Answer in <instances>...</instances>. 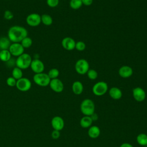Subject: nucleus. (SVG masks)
Returning a JSON list of instances; mask_svg holds the SVG:
<instances>
[{
  "label": "nucleus",
  "instance_id": "obj_1",
  "mask_svg": "<svg viewBox=\"0 0 147 147\" xmlns=\"http://www.w3.org/2000/svg\"><path fill=\"white\" fill-rule=\"evenodd\" d=\"M26 36H28L27 30L19 25L10 27L7 32V37L13 42H20Z\"/></svg>",
  "mask_w": 147,
  "mask_h": 147
},
{
  "label": "nucleus",
  "instance_id": "obj_2",
  "mask_svg": "<svg viewBox=\"0 0 147 147\" xmlns=\"http://www.w3.org/2000/svg\"><path fill=\"white\" fill-rule=\"evenodd\" d=\"M80 111L84 115L91 116L95 111V104L90 99H84L80 103Z\"/></svg>",
  "mask_w": 147,
  "mask_h": 147
},
{
  "label": "nucleus",
  "instance_id": "obj_3",
  "mask_svg": "<svg viewBox=\"0 0 147 147\" xmlns=\"http://www.w3.org/2000/svg\"><path fill=\"white\" fill-rule=\"evenodd\" d=\"M32 61V57L28 53H24L19 56L16 60V67L21 69H25L30 67L31 62Z\"/></svg>",
  "mask_w": 147,
  "mask_h": 147
},
{
  "label": "nucleus",
  "instance_id": "obj_4",
  "mask_svg": "<svg viewBox=\"0 0 147 147\" xmlns=\"http://www.w3.org/2000/svg\"><path fill=\"white\" fill-rule=\"evenodd\" d=\"M33 79L37 85L41 87H46L48 86L51 80L48 74L44 72L35 74Z\"/></svg>",
  "mask_w": 147,
  "mask_h": 147
},
{
  "label": "nucleus",
  "instance_id": "obj_5",
  "mask_svg": "<svg viewBox=\"0 0 147 147\" xmlns=\"http://www.w3.org/2000/svg\"><path fill=\"white\" fill-rule=\"evenodd\" d=\"M107 90L108 85L103 81H100L96 83L92 88L93 94L96 96L103 95L107 92Z\"/></svg>",
  "mask_w": 147,
  "mask_h": 147
},
{
  "label": "nucleus",
  "instance_id": "obj_6",
  "mask_svg": "<svg viewBox=\"0 0 147 147\" xmlns=\"http://www.w3.org/2000/svg\"><path fill=\"white\" fill-rule=\"evenodd\" d=\"M90 65L88 62L84 59H81L78 60L75 65V69L76 72L80 75H84L87 74L88 71L90 69Z\"/></svg>",
  "mask_w": 147,
  "mask_h": 147
},
{
  "label": "nucleus",
  "instance_id": "obj_7",
  "mask_svg": "<svg viewBox=\"0 0 147 147\" xmlns=\"http://www.w3.org/2000/svg\"><path fill=\"white\" fill-rule=\"evenodd\" d=\"M17 88L22 92H25L29 90L32 86L30 80L26 78H22L17 80L16 85Z\"/></svg>",
  "mask_w": 147,
  "mask_h": 147
},
{
  "label": "nucleus",
  "instance_id": "obj_8",
  "mask_svg": "<svg viewBox=\"0 0 147 147\" xmlns=\"http://www.w3.org/2000/svg\"><path fill=\"white\" fill-rule=\"evenodd\" d=\"M26 22L30 26H37L41 22V16L37 13H31L27 16Z\"/></svg>",
  "mask_w": 147,
  "mask_h": 147
},
{
  "label": "nucleus",
  "instance_id": "obj_9",
  "mask_svg": "<svg viewBox=\"0 0 147 147\" xmlns=\"http://www.w3.org/2000/svg\"><path fill=\"white\" fill-rule=\"evenodd\" d=\"M9 51L11 55L18 57L24 53V48L20 42H13L11 44Z\"/></svg>",
  "mask_w": 147,
  "mask_h": 147
},
{
  "label": "nucleus",
  "instance_id": "obj_10",
  "mask_svg": "<svg viewBox=\"0 0 147 147\" xmlns=\"http://www.w3.org/2000/svg\"><path fill=\"white\" fill-rule=\"evenodd\" d=\"M30 67L35 74L43 72L44 70V64L43 62L38 59L32 60Z\"/></svg>",
  "mask_w": 147,
  "mask_h": 147
},
{
  "label": "nucleus",
  "instance_id": "obj_11",
  "mask_svg": "<svg viewBox=\"0 0 147 147\" xmlns=\"http://www.w3.org/2000/svg\"><path fill=\"white\" fill-rule=\"evenodd\" d=\"M132 92L134 99L138 102L144 101L146 98L145 91L141 87H137L133 88Z\"/></svg>",
  "mask_w": 147,
  "mask_h": 147
},
{
  "label": "nucleus",
  "instance_id": "obj_12",
  "mask_svg": "<svg viewBox=\"0 0 147 147\" xmlns=\"http://www.w3.org/2000/svg\"><path fill=\"white\" fill-rule=\"evenodd\" d=\"M49 85L53 91L57 93L62 92L64 90V84L62 81L58 78L51 79Z\"/></svg>",
  "mask_w": 147,
  "mask_h": 147
},
{
  "label": "nucleus",
  "instance_id": "obj_13",
  "mask_svg": "<svg viewBox=\"0 0 147 147\" xmlns=\"http://www.w3.org/2000/svg\"><path fill=\"white\" fill-rule=\"evenodd\" d=\"M51 125L54 130L60 131L64 127V119L60 116H55L51 120Z\"/></svg>",
  "mask_w": 147,
  "mask_h": 147
},
{
  "label": "nucleus",
  "instance_id": "obj_14",
  "mask_svg": "<svg viewBox=\"0 0 147 147\" xmlns=\"http://www.w3.org/2000/svg\"><path fill=\"white\" fill-rule=\"evenodd\" d=\"M76 42L75 40L69 37L64 38L61 41V45L63 48L67 51H72L75 48Z\"/></svg>",
  "mask_w": 147,
  "mask_h": 147
},
{
  "label": "nucleus",
  "instance_id": "obj_15",
  "mask_svg": "<svg viewBox=\"0 0 147 147\" xmlns=\"http://www.w3.org/2000/svg\"><path fill=\"white\" fill-rule=\"evenodd\" d=\"M133 69L128 65H123L118 70L119 75L123 78H128L133 75Z\"/></svg>",
  "mask_w": 147,
  "mask_h": 147
},
{
  "label": "nucleus",
  "instance_id": "obj_16",
  "mask_svg": "<svg viewBox=\"0 0 147 147\" xmlns=\"http://www.w3.org/2000/svg\"><path fill=\"white\" fill-rule=\"evenodd\" d=\"M109 94L110 96L112 99L115 100H118L121 99L122 96V91L117 87H111L109 91Z\"/></svg>",
  "mask_w": 147,
  "mask_h": 147
},
{
  "label": "nucleus",
  "instance_id": "obj_17",
  "mask_svg": "<svg viewBox=\"0 0 147 147\" xmlns=\"http://www.w3.org/2000/svg\"><path fill=\"white\" fill-rule=\"evenodd\" d=\"M87 133L88 136L90 138L95 139L99 136L100 134V130L99 127L97 126H91L89 127Z\"/></svg>",
  "mask_w": 147,
  "mask_h": 147
},
{
  "label": "nucleus",
  "instance_id": "obj_18",
  "mask_svg": "<svg viewBox=\"0 0 147 147\" xmlns=\"http://www.w3.org/2000/svg\"><path fill=\"white\" fill-rule=\"evenodd\" d=\"M72 90L76 95H80L83 91V85L80 81H75L72 85Z\"/></svg>",
  "mask_w": 147,
  "mask_h": 147
},
{
  "label": "nucleus",
  "instance_id": "obj_19",
  "mask_svg": "<svg viewBox=\"0 0 147 147\" xmlns=\"http://www.w3.org/2000/svg\"><path fill=\"white\" fill-rule=\"evenodd\" d=\"M92 122L93 121L90 116L84 115L80 121V125L83 128H88L91 126Z\"/></svg>",
  "mask_w": 147,
  "mask_h": 147
},
{
  "label": "nucleus",
  "instance_id": "obj_20",
  "mask_svg": "<svg viewBox=\"0 0 147 147\" xmlns=\"http://www.w3.org/2000/svg\"><path fill=\"white\" fill-rule=\"evenodd\" d=\"M8 37H2L0 38V50L9 49L11 43Z\"/></svg>",
  "mask_w": 147,
  "mask_h": 147
},
{
  "label": "nucleus",
  "instance_id": "obj_21",
  "mask_svg": "<svg viewBox=\"0 0 147 147\" xmlns=\"http://www.w3.org/2000/svg\"><path fill=\"white\" fill-rule=\"evenodd\" d=\"M11 55L9 49L1 50L0 51V60L3 62H7L11 59Z\"/></svg>",
  "mask_w": 147,
  "mask_h": 147
},
{
  "label": "nucleus",
  "instance_id": "obj_22",
  "mask_svg": "<svg viewBox=\"0 0 147 147\" xmlns=\"http://www.w3.org/2000/svg\"><path fill=\"white\" fill-rule=\"evenodd\" d=\"M137 143L141 146H146L147 145V135L145 133L139 134L136 138Z\"/></svg>",
  "mask_w": 147,
  "mask_h": 147
},
{
  "label": "nucleus",
  "instance_id": "obj_23",
  "mask_svg": "<svg viewBox=\"0 0 147 147\" xmlns=\"http://www.w3.org/2000/svg\"><path fill=\"white\" fill-rule=\"evenodd\" d=\"M41 22L46 26H50L53 22V19L52 17L47 14H44L41 16Z\"/></svg>",
  "mask_w": 147,
  "mask_h": 147
},
{
  "label": "nucleus",
  "instance_id": "obj_24",
  "mask_svg": "<svg viewBox=\"0 0 147 147\" xmlns=\"http://www.w3.org/2000/svg\"><path fill=\"white\" fill-rule=\"evenodd\" d=\"M11 75H12V77H13L15 79L17 80L22 78L23 72L21 68L17 67H16L13 69Z\"/></svg>",
  "mask_w": 147,
  "mask_h": 147
},
{
  "label": "nucleus",
  "instance_id": "obj_25",
  "mask_svg": "<svg viewBox=\"0 0 147 147\" xmlns=\"http://www.w3.org/2000/svg\"><path fill=\"white\" fill-rule=\"evenodd\" d=\"M83 5L82 0H71L69 2V6L74 10L79 9Z\"/></svg>",
  "mask_w": 147,
  "mask_h": 147
},
{
  "label": "nucleus",
  "instance_id": "obj_26",
  "mask_svg": "<svg viewBox=\"0 0 147 147\" xmlns=\"http://www.w3.org/2000/svg\"><path fill=\"white\" fill-rule=\"evenodd\" d=\"M20 43L24 48H28L32 45L33 41L30 37L26 36L20 42Z\"/></svg>",
  "mask_w": 147,
  "mask_h": 147
},
{
  "label": "nucleus",
  "instance_id": "obj_27",
  "mask_svg": "<svg viewBox=\"0 0 147 147\" xmlns=\"http://www.w3.org/2000/svg\"><path fill=\"white\" fill-rule=\"evenodd\" d=\"M59 74V71L57 68H52L49 71L47 74L51 79H53L57 78Z\"/></svg>",
  "mask_w": 147,
  "mask_h": 147
},
{
  "label": "nucleus",
  "instance_id": "obj_28",
  "mask_svg": "<svg viewBox=\"0 0 147 147\" xmlns=\"http://www.w3.org/2000/svg\"><path fill=\"white\" fill-rule=\"evenodd\" d=\"M87 74L88 78L91 80H95L98 77V72L92 69H90L87 72Z\"/></svg>",
  "mask_w": 147,
  "mask_h": 147
},
{
  "label": "nucleus",
  "instance_id": "obj_29",
  "mask_svg": "<svg viewBox=\"0 0 147 147\" xmlns=\"http://www.w3.org/2000/svg\"><path fill=\"white\" fill-rule=\"evenodd\" d=\"M86 48V44L83 41H79L76 42L75 49L79 51H83Z\"/></svg>",
  "mask_w": 147,
  "mask_h": 147
},
{
  "label": "nucleus",
  "instance_id": "obj_30",
  "mask_svg": "<svg viewBox=\"0 0 147 147\" xmlns=\"http://www.w3.org/2000/svg\"><path fill=\"white\" fill-rule=\"evenodd\" d=\"M16 83H17V80L15 79L13 77L11 76V77H9L7 79H6V84H7V86H10V87H14L16 86Z\"/></svg>",
  "mask_w": 147,
  "mask_h": 147
},
{
  "label": "nucleus",
  "instance_id": "obj_31",
  "mask_svg": "<svg viewBox=\"0 0 147 147\" xmlns=\"http://www.w3.org/2000/svg\"><path fill=\"white\" fill-rule=\"evenodd\" d=\"M59 3V0H47V4L51 7H55Z\"/></svg>",
  "mask_w": 147,
  "mask_h": 147
},
{
  "label": "nucleus",
  "instance_id": "obj_32",
  "mask_svg": "<svg viewBox=\"0 0 147 147\" xmlns=\"http://www.w3.org/2000/svg\"><path fill=\"white\" fill-rule=\"evenodd\" d=\"M3 17L4 18L7 20H11L13 17H14V15L13 14V13L9 10H6L5 12H4V14H3Z\"/></svg>",
  "mask_w": 147,
  "mask_h": 147
},
{
  "label": "nucleus",
  "instance_id": "obj_33",
  "mask_svg": "<svg viewBox=\"0 0 147 147\" xmlns=\"http://www.w3.org/2000/svg\"><path fill=\"white\" fill-rule=\"evenodd\" d=\"M60 136V131L56 130H53L51 133V137L53 139L56 140L58 139Z\"/></svg>",
  "mask_w": 147,
  "mask_h": 147
},
{
  "label": "nucleus",
  "instance_id": "obj_34",
  "mask_svg": "<svg viewBox=\"0 0 147 147\" xmlns=\"http://www.w3.org/2000/svg\"><path fill=\"white\" fill-rule=\"evenodd\" d=\"M82 2L85 6H90L93 2V0H82Z\"/></svg>",
  "mask_w": 147,
  "mask_h": 147
},
{
  "label": "nucleus",
  "instance_id": "obj_35",
  "mask_svg": "<svg viewBox=\"0 0 147 147\" xmlns=\"http://www.w3.org/2000/svg\"><path fill=\"white\" fill-rule=\"evenodd\" d=\"M119 147H133L132 145H131L129 143H127V142H124L123 144H122Z\"/></svg>",
  "mask_w": 147,
  "mask_h": 147
},
{
  "label": "nucleus",
  "instance_id": "obj_36",
  "mask_svg": "<svg viewBox=\"0 0 147 147\" xmlns=\"http://www.w3.org/2000/svg\"><path fill=\"white\" fill-rule=\"evenodd\" d=\"M90 117H91V119H92L93 121H96L98 119V115L96 113H95L94 114H92Z\"/></svg>",
  "mask_w": 147,
  "mask_h": 147
},
{
  "label": "nucleus",
  "instance_id": "obj_37",
  "mask_svg": "<svg viewBox=\"0 0 147 147\" xmlns=\"http://www.w3.org/2000/svg\"><path fill=\"white\" fill-rule=\"evenodd\" d=\"M146 147H147V145H146Z\"/></svg>",
  "mask_w": 147,
  "mask_h": 147
},
{
  "label": "nucleus",
  "instance_id": "obj_38",
  "mask_svg": "<svg viewBox=\"0 0 147 147\" xmlns=\"http://www.w3.org/2000/svg\"><path fill=\"white\" fill-rule=\"evenodd\" d=\"M0 51H1V50H0Z\"/></svg>",
  "mask_w": 147,
  "mask_h": 147
}]
</instances>
